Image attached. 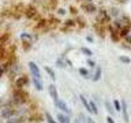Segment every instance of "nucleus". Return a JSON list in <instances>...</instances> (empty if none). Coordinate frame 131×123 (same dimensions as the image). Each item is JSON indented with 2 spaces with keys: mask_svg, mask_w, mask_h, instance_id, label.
Listing matches in <instances>:
<instances>
[{
  "mask_svg": "<svg viewBox=\"0 0 131 123\" xmlns=\"http://www.w3.org/2000/svg\"><path fill=\"white\" fill-rule=\"evenodd\" d=\"M25 4L23 3H16L14 6H11V10L14 12V15H12V18L14 19H20L23 15V11H25Z\"/></svg>",
  "mask_w": 131,
  "mask_h": 123,
  "instance_id": "5",
  "label": "nucleus"
},
{
  "mask_svg": "<svg viewBox=\"0 0 131 123\" xmlns=\"http://www.w3.org/2000/svg\"><path fill=\"white\" fill-rule=\"evenodd\" d=\"M56 14L59 16H64L67 14V11H66V8H56Z\"/></svg>",
  "mask_w": 131,
  "mask_h": 123,
  "instance_id": "40",
  "label": "nucleus"
},
{
  "mask_svg": "<svg viewBox=\"0 0 131 123\" xmlns=\"http://www.w3.org/2000/svg\"><path fill=\"white\" fill-rule=\"evenodd\" d=\"M55 107H57V108H59V109H60L63 114H66V115H71V111H70L68 105L66 104V101L60 100V98H57V100H55Z\"/></svg>",
  "mask_w": 131,
  "mask_h": 123,
  "instance_id": "9",
  "label": "nucleus"
},
{
  "mask_svg": "<svg viewBox=\"0 0 131 123\" xmlns=\"http://www.w3.org/2000/svg\"><path fill=\"white\" fill-rule=\"evenodd\" d=\"M11 41V33L10 32H3L0 33V44L2 45H6Z\"/></svg>",
  "mask_w": 131,
  "mask_h": 123,
  "instance_id": "15",
  "label": "nucleus"
},
{
  "mask_svg": "<svg viewBox=\"0 0 131 123\" xmlns=\"http://www.w3.org/2000/svg\"><path fill=\"white\" fill-rule=\"evenodd\" d=\"M97 6L94 3H88V2H82L81 3V10H83L86 14H96Z\"/></svg>",
  "mask_w": 131,
  "mask_h": 123,
  "instance_id": "6",
  "label": "nucleus"
},
{
  "mask_svg": "<svg viewBox=\"0 0 131 123\" xmlns=\"http://www.w3.org/2000/svg\"><path fill=\"white\" fill-rule=\"evenodd\" d=\"M70 12H71L72 16H77L78 15V10L75 8V6H70Z\"/></svg>",
  "mask_w": 131,
  "mask_h": 123,
  "instance_id": "42",
  "label": "nucleus"
},
{
  "mask_svg": "<svg viewBox=\"0 0 131 123\" xmlns=\"http://www.w3.org/2000/svg\"><path fill=\"white\" fill-rule=\"evenodd\" d=\"M106 16H108V10H105V8H97V11H96V22H100L102 23V20H104Z\"/></svg>",
  "mask_w": 131,
  "mask_h": 123,
  "instance_id": "11",
  "label": "nucleus"
},
{
  "mask_svg": "<svg viewBox=\"0 0 131 123\" xmlns=\"http://www.w3.org/2000/svg\"><path fill=\"white\" fill-rule=\"evenodd\" d=\"M23 15H25V18H27V19H38L40 18L38 10H37V7L34 4H27V6L25 7Z\"/></svg>",
  "mask_w": 131,
  "mask_h": 123,
  "instance_id": "2",
  "label": "nucleus"
},
{
  "mask_svg": "<svg viewBox=\"0 0 131 123\" xmlns=\"http://www.w3.org/2000/svg\"><path fill=\"white\" fill-rule=\"evenodd\" d=\"M130 33H131V32H130Z\"/></svg>",
  "mask_w": 131,
  "mask_h": 123,
  "instance_id": "54",
  "label": "nucleus"
},
{
  "mask_svg": "<svg viewBox=\"0 0 131 123\" xmlns=\"http://www.w3.org/2000/svg\"><path fill=\"white\" fill-rule=\"evenodd\" d=\"M15 115H16L15 107L6 105V107H2V108H0V118L4 119V120H7V119H10V118H12V116H15Z\"/></svg>",
  "mask_w": 131,
  "mask_h": 123,
  "instance_id": "4",
  "label": "nucleus"
},
{
  "mask_svg": "<svg viewBox=\"0 0 131 123\" xmlns=\"http://www.w3.org/2000/svg\"><path fill=\"white\" fill-rule=\"evenodd\" d=\"M25 123H33V122H25Z\"/></svg>",
  "mask_w": 131,
  "mask_h": 123,
  "instance_id": "52",
  "label": "nucleus"
},
{
  "mask_svg": "<svg viewBox=\"0 0 131 123\" xmlns=\"http://www.w3.org/2000/svg\"><path fill=\"white\" fill-rule=\"evenodd\" d=\"M85 123H96V122H94V119H93V118L88 116V118L85 119Z\"/></svg>",
  "mask_w": 131,
  "mask_h": 123,
  "instance_id": "44",
  "label": "nucleus"
},
{
  "mask_svg": "<svg viewBox=\"0 0 131 123\" xmlns=\"http://www.w3.org/2000/svg\"><path fill=\"white\" fill-rule=\"evenodd\" d=\"M108 14L111 15V18H112V19H116V18L120 16V11H119L117 7H112V8H109V10H108Z\"/></svg>",
  "mask_w": 131,
  "mask_h": 123,
  "instance_id": "25",
  "label": "nucleus"
},
{
  "mask_svg": "<svg viewBox=\"0 0 131 123\" xmlns=\"http://www.w3.org/2000/svg\"><path fill=\"white\" fill-rule=\"evenodd\" d=\"M20 40H27V41H31V43H33V41H34V40H33V36L30 34V33H20Z\"/></svg>",
  "mask_w": 131,
  "mask_h": 123,
  "instance_id": "32",
  "label": "nucleus"
},
{
  "mask_svg": "<svg viewBox=\"0 0 131 123\" xmlns=\"http://www.w3.org/2000/svg\"><path fill=\"white\" fill-rule=\"evenodd\" d=\"M120 105H122L120 109H122V112H123V119H124L126 123H130V120H128V112H127V102L124 100H122Z\"/></svg>",
  "mask_w": 131,
  "mask_h": 123,
  "instance_id": "17",
  "label": "nucleus"
},
{
  "mask_svg": "<svg viewBox=\"0 0 131 123\" xmlns=\"http://www.w3.org/2000/svg\"><path fill=\"white\" fill-rule=\"evenodd\" d=\"M93 27H94V32H96V34H97L98 37H101V38H105V36H106L105 25H102V23H100V22H94Z\"/></svg>",
  "mask_w": 131,
  "mask_h": 123,
  "instance_id": "8",
  "label": "nucleus"
},
{
  "mask_svg": "<svg viewBox=\"0 0 131 123\" xmlns=\"http://www.w3.org/2000/svg\"><path fill=\"white\" fill-rule=\"evenodd\" d=\"M0 15H2L3 18H12L14 12H12L11 7H6V8H3V10L0 11Z\"/></svg>",
  "mask_w": 131,
  "mask_h": 123,
  "instance_id": "22",
  "label": "nucleus"
},
{
  "mask_svg": "<svg viewBox=\"0 0 131 123\" xmlns=\"http://www.w3.org/2000/svg\"><path fill=\"white\" fill-rule=\"evenodd\" d=\"M20 45H22V49L25 52H29L33 47V43L31 41H27V40H20Z\"/></svg>",
  "mask_w": 131,
  "mask_h": 123,
  "instance_id": "26",
  "label": "nucleus"
},
{
  "mask_svg": "<svg viewBox=\"0 0 131 123\" xmlns=\"http://www.w3.org/2000/svg\"><path fill=\"white\" fill-rule=\"evenodd\" d=\"M106 122H108V123H115V120H113L112 116H108V118H106Z\"/></svg>",
  "mask_w": 131,
  "mask_h": 123,
  "instance_id": "47",
  "label": "nucleus"
},
{
  "mask_svg": "<svg viewBox=\"0 0 131 123\" xmlns=\"http://www.w3.org/2000/svg\"><path fill=\"white\" fill-rule=\"evenodd\" d=\"M29 68H30V73H31V77H36V78H41V73H40V68L34 61H29Z\"/></svg>",
  "mask_w": 131,
  "mask_h": 123,
  "instance_id": "14",
  "label": "nucleus"
},
{
  "mask_svg": "<svg viewBox=\"0 0 131 123\" xmlns=\"http://www.w3.org/2000/svg\"><path fill=\"white\" fill-rule=\"evenodd\" d=\"M109 36H111V40L113 41V43H120L122 41V37H120V34H119V30H113L109 33Z\"/></svg>",
  "mask_w": 131,
  "mask_h": 123,
  "instance_id": "24",
  "label": "nucleus"
},
{
  "mask_svg": "<svg viewBox=\"0 0 131 123\" xmlns=\"http://www.w3.org/2000/svg\"><path fill=\"white\" fill-rule=\"evenodd\" d=\"M44 115H45V119H47L48 123H57V120H55V119L52 118V115L49 114V112H45Z\"/></svg>",
  "mask_w": 131,
  "mask_h": 123,
  "instance_id": "37",
  "label": "nucleus"
},
{
  "mask_svg": "<svg viewBox=\"0 0 131 123\" xmlns=\"http://www.w3.org/2000/svg\"><path fill=\"white\" fill-rule=\"evenodd\" d=\"M78 71H79V74L85 78V79H90V78H92V71H90L89 68H86V67H81L79 70H78Z\"/></svg>",
  "mask_w": 131,
  "mask_h": 123,
  "instance_id": "20",
  "label": "nucleus"
},
{
  "mask_svg": "<svg viewBox=\"0 0 131 123\" xmlns=\"http://www.w3.org/2000/svg\"><path fill=\"white\" fill-rule=\"evenodd\" d=\"M60 25H61V20H60L59 16L51 15L48 18V26H49V29H56V27H59Z\"/></svg>",
  "mask_w": 131,
  "mask_h": 123,
  "instance_id": "12",
  "label": "nucleus"
},
{
  "mask_svg": "<svg viewBox=\"0 0 131 123\" xmlns=\"http://www.w3.org/2000/svg\"><path fill=\"white\" fill-rule=\"evenodd\" d=\"M79 100L82 101V104H83V107L86 108V111H88V114H93V112H92V108H90V104H89V101L86 100V97L83 96V94H81V96H79Z\"/></svg>",
  "mask_w": 131,
  "mask_h": 123,
  "instance_id": "28",
  "label": "nucleus"
},
{
  "mask_svg": "<svg viewBox=\"0 0 131 123\" xmlns=\"http://www.w3.org/2000/svg\"><path fill=\"white\" fill-rule=\"evenodd\" d=\"M89 104H90V108H92V112H93V115H97V114H98L97 104H96L94 101H89Z\"/></svg>",
  "mask_w": 131,
  "mask_h": 123,
  "instance_id": "35",
  "label": "nucleus"
},
{
  "mask_svg": "<svg viewBox=\"0 0 131 123\" xmlns=\"http://www.w3.org/2000/svg\"><path fill=\"white\" fill-rule=\"evenodd\" d=\"M81 52L83 53V55H86L88 57H92L93 56V52H92V49H89V48H81Z\"/></svg>",
  "mask_w": 131,
  "mask_h": 123,
  "instance_id": "33",
  "label": "nucleus"
},
{
  "mask_svg": "<svg viewBox=\"0 0 131 123\" xmlns=\"http://www.w3.org/2000/svg\"><path fill=\"white\" fill-rule=\"evenodd\" d=\"M42 115L38 114V112H30V114H27V122H33V123H40V122H42Z\"/></svg>",
  "mask_w": 131,
  "mask_h": 123,
  "instance_id": "13",
  "label": "nucleus"
},
{
  "mask_svg": "<svg viewBox=\"0 0 131 123\" xmlns=\"http://www.w3.org/2000/svg\"><path fill=\"white\" fill-rule=\"evenodd\" d=\"M122 41H123V43H126V44H128V45H131V33H128L127 36L123 37Z\"/></svg>",
  "mask_w": 131,
  "mask_h": 123,
  "instance_id": "39",
  "label": "nucleus"
},
{
  "mask_svg": "<svg viewBox=\"0 0 131 123\" xmlns=\"http://www.w3.org/2000/svg\"><path fill=\"white\" fill-rule=\"evenodd\" d=\"M86 40H88V41H89V43H93V41H94L92 36H88V37H86Z\"/></svg>",
  "mask_w": 131,
  "mask_h": 123,
  "instance_id": "48",
  "label": "nucleus"
},
{
  "mask_svg": "<svg viewBox=\"0 0 131 123\" xmlns=\"http://www.w3.org/2000/svg\"><path fill=\"white\" fill-rule=\"evenodd\" d=\"M31 82H33V86L38 90V92H41V90L44 89V85H42V82H41V78H36V77H33L31 78Z\"/></svg>",
  "mask_w": 131,
  "mask_h": 123,
  "instance_id": "19",
  "label": "nucleus"
},
{
  "mask_svg": "<svg viewBox=\"0 0 131 123\" xmlns=\"http://www.w3.org/2000/svg\"><path fill=\"white\" fill-rule=\"evenodd\" d=\"M117 2H119V3H126L127 0H117Z\"/></svg>",
  "mask_w": 131,
  "mask_h": 123,
  "instance_id": "50",
  "label": "nucleus"
},
{
  "mask_svg": "<svg viewBox=\"0 0 131 123\" xmlns=\"http://www.w3.org/2000/svg\"><path fill=\"white\" fill-rule=\"evenodd\" d=\"M49 94H51V97L53 98V101H55V100H57V98H59V96H57V89H56V86L55 85H49Z\"/></svg>",
  "mask_w": 131,
  "mask_h": 123,
  "instance_id": "27",
  "label": "nucleus"
},
{
  "mask_svg": "<svg viewBox=\"0 0 131 123\" xmlns=\"http://www.w3.org/2000/svg\"><path fill=\"white\" fill-rule=\"evenodd\" d=\"M44 70L47 71V74H48V75L51 77V79H52V81H55V79H56V74H55V71H53V70H52L51 67H49V66H45V67H44Z\"/></svg>",
  "mask_w": 131,
  "mask_h": 123,
  "instance_id": "30",
  "label": "nucleus"
},
{
  "mask_svg": "<svg viewBox=\"0 0 131 123\" xmlns=\"http://www.w3.org/2000/svg\"><path fill=\"white\" fill-rule=\"evenodd\" d=\"M112 105H113V108H115V111H116V112H120V108H122L120 101H119V100H113Z\"/></svg>",
  "mask_w": 131,
  "mask_h": 123,
  "instance_id": "36",
  "label": "nucleus"
},
{
  "mask_svg": "<svg viewBox=\"0 0 131 123\" xmlns=\"http://www.w3.org/2000/svg\"><path fill=\"white\" fill-rule=\"evenodd\" d=\"M27 122V114H22V115H15L10 119H7L6 123H25Z\"/></svg>",
  "mask_w": 131,
  "mask_h": 123,
  "instance_id": "10",
  "label": "nucleus"
},
{
  "mask_svg": "<svg viewBox=\"0 0 131 123\" xmlns=\"http://www.w3.org/2000/svg\"><path fill=\"white\" fill-rule=\"evenodd\" d=\"M63 26H66V27H68V29H71V30H74V29L77 27L75 18H68V19H66L64 22H63Z\"/></svg>",
  "mask_w": 131,
  "mask_h": 123,
  "instance_id": "18",
  "label": "nucleus"
},
{
  "mask_svg": "<svg viewBox=\"0 0 131 123\" xmlns=\"http://www.w3.org/2000/svg\"><path fill=\"white\" fill-rule=\"evenodd\" d=\"M36 30H38V32H48V30H51L48 26V19L47 18H40L37 19V23H36Z\"/></svg>",
  "mask_w": 131,
  "mask_h": 123,
  "instance_id": "7",
  "label": "nucleus"
},
{
  "mask_svg": "<svg viewBox=\"0 0 131 123\" xmlns=\"http://www.w3.org/2000/svg\"><path fill=\"white\" fill-rule=\"evenodd\" d=\"M4 74H7V73H6V70H4V68H3V66H2V64H0V78H2V77L4 75Z\"/></svg>",
  "mask_w": 131,
  "mask_h": 123,
  "instance_id": "45",
  "label": "nucleus"
},
{
  "mask_svg": "<svg viewBox=\"0 0 131 123\" xmlns=\"http://www.w3.org/2000/svg\"><path fill=\"white\" fill-rule=\"evenodd\" d=\"M56 119H57V123H71L70 115H66V114H63V112L56 114Z\"/></svg>",
  "mask_w": 131,
  "mask_h": 123,
  "instance_id": "16",
  "label": "nucleus"
},
{
  "mask_svg": "<svg viewBox=\"0 0 131 123\" xmlns=\"http://www.w3.org/2000/svg\"><path fill=\"white\" fill-rule=\"evenodd\" d=\"M130 32H131V26H123V27L120 29V30H119V34H120V37L123 38V37L127 36Z\"/></svg>",
  "mask_w": 131,
  "mask_h": 123,
  "instance_id": "29",
  "label": "nucleus"
},
{
  "mask_svg": "<svg viewBox=\"0 0 131 123\" xmlns=\"http://www.w3.org/2000/svg\"><path fill=\"white\" fill-rule=\"evenodd\" d=\"M56 66H57V67H60V68H64L66 67V63H64L63 59H57L56 60Z\"/></svg>",
  "mask_w": 131,
  "mask_h": 123,
  "instance_id": "41",
  "label": "nucleus"
},
{
  "mask_svg": "<svg viewBox=\"0 0 131 123\" xmlns=\"http://www.w3.org/2000/svg\"><path fill=\"white\" fill-rule=\"evenodd\" d=\"M64 63L67 64V66H70V67H72V63H71V60H70V59H66V60H64Z\"/></svg>",
  "mask_w": 131,
  "mask_h": 123,
  "instance_id": "46",
  "label": "nucleus"
},
{
  "mask_svg": "<svg viewBox=\"0 0 131 123\" xmlns=\"http://www.w3.org/2000/svg\"><path fill=\"white\" fill-rule=\"evenodd\" d=\"M75 22H77V27H78V29H85V27H86V20H85L83 16L77 15V16H75Z\"/></svg>",
  "mask_w": 131,
  "mask_h": 123,
  "instance_id": "21",
  "label": "nucleus"
},
{
  "mask_svg": "<svg viewBox=\"0 0 131 123\" xmlns=\"http://www.w3.org/2000/svg\"><path fill=\"white\" fill-rule=\"evenodd\" d=\"M77 2H82V0H77Z\"/></svg>",
  "mask_w": 131,
  "mask_h": 123,
  "instance_id": "53",
  "label": "nucleus"
},
{
  "mask_svg": "<svg viewBox=\"0 0 131 123\" xmlns=\"http://www.w3.org/2000/svg\"><path fill=\"white\" fill-rule=\"evenodd\" d=\"M57 4H59V0H49V8L51 10H56Z\"/></svg>",
  "mask_w": 131,
  "mask_h": 123,
  "instance_id": "38",
  "label": "nucleus"
},
{
  "mask_svg": "<svg viewBox=\"0 0 131 123\" xmlns=\"http://www.w3.org/2000/svg\"><path fill=\"white\" fill-rule=\"evenodd\" d=\"M119 60H120L122 63H124V64L131 63V59H130L128 56H126V55H120V56H119Z\"/></svg>",
  "mask_w": 131,
  "mask_h": 123,
  "instance_id": "34",
  "label": "nucleus"
},
{
  "mask_svg": "<svg viewBox=\"0 0 131 123\" xmlns=\"http://www.w3.org/2000/svg\"><path fill=\"white\" fill-rule=\"evenodd\" d=\"M14 81H15V82H14V88H16V89H25L29 84H30V78H29L27 74L18 75Z\"/></svg>",
  "mask_w": 131,
  "mask_h": 123,
  "instance_id": "3",
  "label": "nucleus"
},
{
  "mask_svg": "<svg viewBox=\"0 0 131 123\" xmlns=\"http://www.w3.org/2000/svg\"><path fill=\"white\" fill-rule=\"evenodd\" d=\"M11 100L14 101L15 107L26 105V104H29V101H30V94H29V92H27V90H25V89H16V88H14Z\"/></svg>",
  "mask_w": 131,
  "mask_h": 123,
  "instance_id": "1",
  "label": "nucleus"
},
{
  "mask_svg": "<svg viewBox=\"0 0 131 123\" xmlns=\"http://www.w3.org/2000/svg\"><path fill=\"white\" fill-rule=\"evenodd\" d=\"M74 123H79V119H78V120H75V122H74Z\"/></svg>",
  "mask_w": 131,
  "mask_h": 123,
  "instance_id": "51",
  "label": "nucleus"
},
{
  "mask_svg": "<svg viewBox=\"0 0 131 123\" xmlns=\"http://www.w3.org/2000/svg\"><path fill=\"white\" fill-rule=\"evenodd\" d=\"M100 78H101V67H100V66H98V67L96 66V67H94V74L92 75V78H90V79H92L93 82H97Z\"/></svg>",
  "mask_w": 131,
  "mask_h": 123,
  "instance_id": "23",
  "label": "nucleus"
},
{
  "mask_svg": "<svg viewBox=\"0 0 131 123\" xmlns=\"http://www.w3.org/2000/svg\"><path fill=\"white\" fill-rule=\"evenodd\" d=\"M83 2H88V3H94V0H83Z\"/></svg>",
  "mask_w": 131,
  "mask_h": 123,
  "instance_id": "49",
  "label": "nucleus"
},
{
  "mask_svg": "<svg viewBox=\"0 0 131 123\" xmlns=\"http://www.w3.org/2000/svg\"><path fill=\"white\" fill-rule=\"evenodd\" d=\"M86 61H88V66H89V68H94V67H96V63H94V61H93L92 59H88Z\"/></svg>",
  "mask_w": 131,
  "mask_h": 123,
  "instance_id": "43",
  "label": "nucleus"
},
{
  "mask_svg": "<svg viewBox=\"0 0 131 123\" xmlns=\"http://www.w3.org/2000/svg\"><path fill=\"white\" fill-rule=\"evenodd\" d=\"M105 108L108 109V112H109V116H112V115L116 112V111H115V108H113V105L111 104L109 101H105Z\"/></svg>",
  "mask_w": 131,
  "mask_h": 123,
  "instance_id": "31",
  "label": "nucleus"
}]
</instances>
